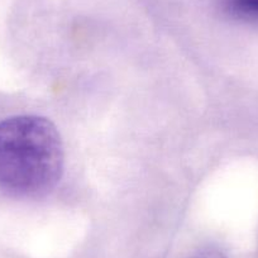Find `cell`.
Listing matches in <instances>:
<instances>
[{"label": "cell", "instance_id": "obj_1", "mask_svg": "<svg viewBox=\"0 0 258 258\" xmlns=\"http://www.w3.org/2000/svg\"><path fill=\"white\" fill-rule=\"evenodd\" d=\"M63 168V147L53 124L34 115L0 121V188L19 197L51 190Z\"/></svg>", "mask_w": 258, "mask_h": 258}, {"label": "cell", "instance_id": "obj_2", "mask_svg": "<svg viewBox=\"0 0 258 258\" xmlns=\"http://www.w3.org/2000/svg\"><path fill=\"white\" fill-rule=\"evenodd\" d=\"M223 6L235 18L258 21V0H223Z\"/></svg>", "mask_w": 258, "mask_h": 258}, {"label": "cell", "instance_id": "obj_3", "mask_svg": "<svg viewBox=\"0 0 258 258\" xmlns=\"http://www.w3.org/2000/svg\"><path fill=\"white\" fill-rule=\"evenodd\" d=\"M192 258H225L222 253L217 252V250H207V252H202L199 254L194 255Z\"/></svg>", "mask_w": 258, "mask_h": 258}]
</instances>
